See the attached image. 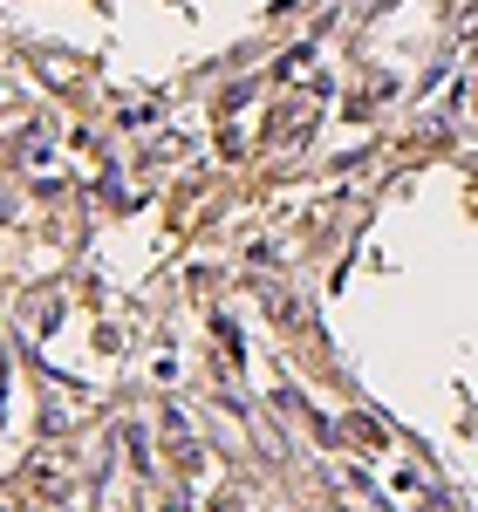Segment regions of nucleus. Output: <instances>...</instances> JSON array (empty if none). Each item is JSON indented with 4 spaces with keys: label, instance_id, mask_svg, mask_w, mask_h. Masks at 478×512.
<instances>
[]
</instances>
